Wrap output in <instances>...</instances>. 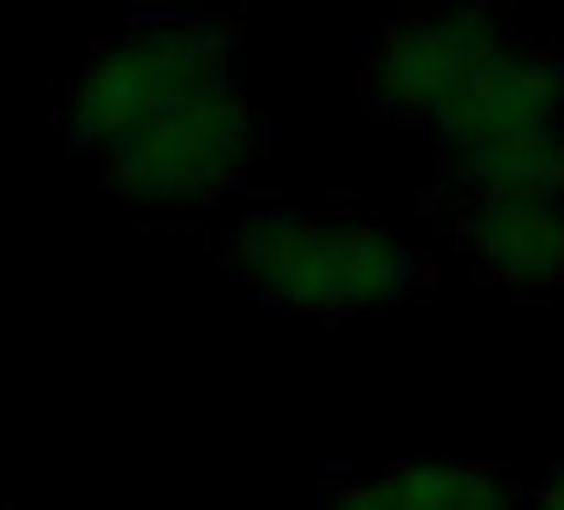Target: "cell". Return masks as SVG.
Instances as JSON below:
<instances>
[{
	"label": "cell",
	"mask_w": 564,
	"mask_h": 510,
	"mask_svg": "<svg viewBox=\"0 0 564 510\" xmlns=\"http://www.w3.org/2000/svg\"><path fill=\"white\" fill-rule=\"evenodd\" d=\"M235 271L259 301L313 318H355L397 306L433 283V264L409 235L348 210H289L259 205L235 228Z\"/></svg>",
	"instance_id": "obj_1"
},
{
	"label": "cell",
	"mask_w": 564,
	"mask_h": 510,
	"mask_svg": "<svg viewBox=\"0 0 564 510\" xmlns=\"http://www.w3.org/2000/svg\"><path fill=\"white\" fill-rule=\"evenodd\" d=\"M240 78V36L205 12H144L120 36L85 61L66 85V132L85 151H109L156 109L181 102L186 90Z\"/></svg>",
	"instance_id": "obj_2"
},
{
	"label": "cell",
	"mask_w": 564,
	"mask_h": 510,
	"mask_svg": "<svg viewBox=\"0 0 564 510\" xmlns=\"http://www.w3.org/2000/svg\"><path fill=\"white\" fill-rule=\"evenodd\" d=\"M259 139L264 120L252 97L240 90V78H223L120 132L102 151V174L144 210H205L240 186L259 156Z\"/></svg>",
	"instance_id": "obj_3"
},
{
	"label": "cell",
	"mask_w": 564,
	"mask_h": 510,
	"mask_svg": "<svg viewBox=\"0 0 564 510\" xmlns=\"http://www.w3.org/2000/svg\"><path fill=\"white\" fill-rule=\"evenodd\" d=\"M517 31L487 7H421L402 12L367 48V97L421 127H445L451 109L480 85Z\"/></svg>",
	"instance_id": "obj_4"
},
{
	"label": "cell",
	"mask_w": 564,
	"mask_h": 510,
	"mask_svg": "<svg viewBox=\"0 0 564 510\" xmlns=\"http://www.w3.org/2000/svg\"><path fill=\"white\" fill-rule=\"evenodd\" d=\"M463 247L505 283H558L564 276V193L546 186H487L463 193Z\"/></svg>",
	"instance_id": "obj_5"
},
{
	"label": "cell",
	"mask_w": 564,
	"mask_h": 510,
	"mask_svg": "<svg viewBox=\"0 0 564 510\" xmlns=\"http://www.w3.org/2000/svg\"><path fill=\"white\" fill-rule=\"evenodd\" d=\"M330 510H517V480L480 463H391L343 480Z\"/></svg>",
	"instance_id": "obj_6"
},
{
	"label": "cell",
	"mask_w": 564,
	"mask_h": 510,
	"mask_svg": "<svg viewBox=\"0 0 564 510\" xmlns=\"http://www.w3.org/2000/svg\"><path fill=\"white\" fill-rule=\"evenodd\" d=\"M529 510H564V463H558L553 475L541 480V492L529 499Z\"/></svg>",
	"instance_id": "obj_7"
}]
</instances>
